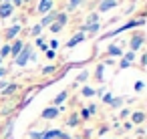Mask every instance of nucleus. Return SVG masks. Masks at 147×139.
<instances>
[{
  "instance_id": "f03ea898",
  "label": "nucleus",
  "mask_w": 147,
  "mask_h": 139,
  "mask_svg": "<svg viewBox=\"0 0 147 139\" xmlns=\"http://www.w3.org/2000/svg\"><path fill=\"white\" fill-rule=\"evenodd\" d=\"M12 14V4L10 2H0V18H8Z\"/></svg>"
},
{
  "instance_id": "a878e982",
  "label": "nucleus",
  "mask_w": 147,
  "mask_h": 139,
  "mask_svg": "<svg viewBox=\"0 0 147 139\" xmlns=\"http://www.w3.org/2000/svg\"><path fill=\"white\" fill-rule=\"evenodd\" d=\"M36 45H38V47H40V49H47V43H45V40H42V38H36Z\"/></svg>"
},
{
  "instance_id": "ea45409f",
  "label": "nucleus",
  "mask_w": 147,
  "mask_h": 139,
  "mask_svg": "<svg viewBox=\"0 0 147 139\" xmlns=\"http://www.w3.org/2000/svg\"><path fill=\"white\" fill-rule=\"evenodd\" d=\"M22 2H24V0H22Z\"/></svg>"
},
{
  "instance_id": "c85d7f7f",
  "label": "nucleus",
  "mask_w": 147,
  "mask_h": 139,
  "mask_svg": "<svg viewBox=\"0 0 147 139\" xmlns=\"http://www.w3.org/2000/svg\"><path fill=\"white\" fill-rule=\"evenodd\" d=\"M55 55H57L55 51H51V49H47V57H49V59H55Z\"/></svg>"
},
{
  "instance_id": "72a5a7b5",
  "label": "nucleus",
  "mask_w": 147,
  "mask_h": 139,
  "mask_svg": "<svg viewBox=\"0 0 147 139\" xmlns=\"http://www.w3.org/2000/svg\"><path fill=\"white\" fill-rule=\"evenodd\" d=\"M111 99H113V97H111V93H107V95H105V103H111Z\"/></svg>"
},
{
  "instance_id": "ddd939ff",
  "label": "nucleus",
  "mask_w": 147,
  "mask_h": 139,
  "mask_svg": "<svg viewBox=\"0 0 147 139\" xmlns=\"http://www.w3.org/2000/svg\"><path fill=\"white\" fill-rule=\"evenodd\" d=\"M95 22H99V14H97V12H93V14L87 18V24H95Z\"/></svg>"
},
{
  "instance_id": "2eb2a0df",
  "label": "nucleus",
  "mask_w": 147,
  "mask_h": 139,
  "mask_svg": "<svg viewBox=\"0 0 147 139\" xmlns=\"http://www.w3.org/2000/svg\"><path fill=\"white\" fill-rule=\"evenodd\" d=\"M4 139H12V123L6 125V131H4Z\"/></svg>"
},
{
  "instance_id": "7c9ffc66",
  "label": "nucleus",
  "mask_w": 147,
  "mask_h": 139,
  "mask_svg": "<svg viewBox=\"0 0 147 139\" xmlns=\"http://www.w3.org/2000/svg\"><path fill=\"white\" fill-rule=\"evenodd\" d=\"M59 47V40H51V51H55Z\"/></svg>"
},
{
  "instance_id": "c9c22d12",
  "label": "nucleus",
  "mask_w": 147,
  "mask_h": 139,
  "mask_svg": "<svg viewBox=\"0 0 147 139\" xmlns=\"http://www.w3.org/2000/svg\"><path fill=\"white\" fill-rule=\"evenodd\" d=\"M4 75H6V69L2 67V69H0V77H4Z\"/></svg>"
},
{
  "instance_id": "9b49d317",
  "label": "nucleus",
  "mask_w": 147,
  "mask_h": 139,
  "mask_svg": "<svg viewBox=\"0 0 147 139\" xmlns=\"http://www.w3.org/2000/svg\"><path fill=\"white\" fill-rule=\"evenodd\" d=\"M65 99H67V91H63V93H59V95H57V99H55V105H61Z\"/></svg>"
},
{
  "instance_id": "6e6552de",
  "label": "nucleus",
  "mask_w": 147,
  "mask_h": 139,
  "mask_svg": "<svg viewBox=\"0 0 147 139\" xmlns=\"http://www.w3.org/2000/svg\"><path fill=\"white\" fill-rule=\"evenodd\" d=\"M20 28H22L20 24H14V26H10V28L6 30V36H8V38H14V36L20 32Z\"/></svg>"
},
{
  "instance_id": "0eeeda50",
  "label": "nucleus",
  "mask_w": 147,
  "mask_h": 139,
  "mask_svg": "<svg viewBox=\"0 0 147 139\" xmlns=\"http://www.w3.org/2000/svg\"><path fill=\"white\" fill-rule=\"evenodd\" d=\"M141 45H143V36H139V34H137V36H133V38H131V53H135Z\"/></svg>"
},
{
  "instance_id": "5701e85b",
  "label": "nucleus",
  "mask_w": 147,
  "mask_h": 139,
  "mask_svg": "<svg viewBox=\"0 0 147 139\" xmlns=\"http://www.w3.org/2000/svg\"><path fill=\"white\" fill-rule=\"evenodd\" d=\"M121 103H123V99H111V105L113 107H121Z\"/></svg>"
},
{
  "instance_id": "aec40b11",
  "label": "nucleus",
  "mask_w": 147,
  "mask_h": 139,
  "mask_svg": "<svg viewBox=\"0 0 147 139\" xmlns=\"http://www.w3.org/2000/svg\"><path fill=\"white\" fill-rule=\"evenodd\" d=\"M83 95H85V97H93V95H95V91H93L91 87H85V89H83Z\"/></svg>"
},
{
  "instance_id": "4468645a",
  "label": "nucleus",
  "mask_w": 147,
  "mask_h": 139,
  "mask_svg": "<svg viewBox=\"0 0 147 139\" xmlns=\"http://www.w3.org/2000/svg\"><path fill=\"white\" fill-rule=\"evenodd\" d=\"M109 55L119 57V55H121V49H119V47H115V45H111V47H109Z\"/></svg>"
},
{
  "instance_id": "a211bd4d",
  "label": "nucleus",
  "mask_w": 147,
  "mask_h": 139,
  "mask_svg": "<svg viewBox=\"0 0 147 139\" xmlns=\"http://www.w3.org/2000/svg\"><path fill=\"white\" fill-rule=\"evenodd\" d=\"M79 4H81V0H71V4L67 6V10H75V8H77Z\"/></svg>"
},
{
  "instance_id": "dca6fc26",
  "label": "nucleus",
  "mask_w": 147,
  "mask_h": 139,
  "mask_svg": "<svg viewBox=\"0 0 147 139\" xmlns=\"http://www.w3.org/2000/svg\"><path fill=\"white\" fill-rule=\"evenodd\" d=\"M40 30H42V26H40V24H36V26H32V28H30V34H32V36H38V34H40Z\"/></svg>"
},
{
  "instance_id": "f257e3e1",
  "label": "nucleus",
  "mask_w": 147,
  "mask_h": 139,
  "mask_svg": "<svg viewBox=\"0 0 147 139\" xmlns=\"http://www.w3.org/2000/svg\"><path fill=\"white\" fill-rule=\"evenodd\" d=\"M30 55H32V49H30V47H22V51H20V53H18V57L14 59V61H16V65H18V67H24V65L28 63Z\"/></svg>"
},
{
  "instance_id": "7ed1b4c3",
  "label": "nucleus",
  "mask_w": 147,
  "mask_h": 139,
  "mask_svg": "<svg viewBox=\"0 0 147 139\" xmlns=\"http://www.w3.org/2000/svg\"><path fill=\"white\" fill-rule=\"evenodd\" d=\"M117 2H119V0H103V2L99 4V12H107V10L115 8V6H117Z\"/></svg>"
},
{
  "instance_id": "39448f33",
  "label": "nucleus",
  "mask_w": 147,
  "mask_h": 139,
  "mask_svg": "<svg viewBox=\"0 0 147 139\" xmlns=\"http://www.w3.org/2000/svg\"><path fill=\"white\" fill-rule=\"evenodd\" d=\"M81 40H85V32H77V34H75V36L67 43V47H69V49H71V47H77Z\"/></svg>"
},
{
  "instance_id": "393cba45",
  "label": "nucleus",
  "mask_w": 147,
  "mask_h": 139,
  "mask_svg": "<svg viewBox=\"0 0 147 139\" xmlns=\"http://www.w3.org/2000/svg\"><path fill=\"white\" fill-rule=\"evenodd\" d=\"M30 139H42V133H38V131H32V133H30Z\"/></svg>"
},
{
  "instance_id": "b1692460",
  "label": "nucleus",
  "mask_w": 147,
  "mask_h": 139,
  "mask_svg": "<svg viewBox=\"0 0 147 139\" xmlns=\"http://www.w3.org/2000/svg\"><path fill=\"white\" fill-rule=\"evenodd\" d=\"M77 123H79V117H77V115H73V117L69 119V125H73V127H75Z\"/></svg>"
},
{
  "instance_id": "9d476101",
  "label": "nucleus",
  "mask_w": 147,
  "mask_h": 139,
  "mask_svg": "<svg viewBox=\"0 0 147 139\" xmlns=\"http://www.w3.org/2000/svg\"><path fill=\"white\" fill-rule=\"evenodd\" d=\"M22 47H24V45H22V43H20V40H18V43H14V45H12V49H10V53H12V55H14V59H16V57H18V53H20V51H22Z\"/></svg>"
},
{
  "instance_id": "1a4fd4ad",
  "label": "nucleus",
  "mask_w": 147,
  "mask_h": 139,
  "mask_svg": "<svg viewBox=\"0 0 147 139\" xmlns=\"http://www.w3.org/2000/svg\"><path fill=\"white\" fill-rule=\"evenodd\" d=\"M55 18H57V14H55V12H51V14H47V16L42 18V22H40V26H47V24H53V22H55Z\"/></svg>"
},
{
  "instance_id": "423d86ee",
  "label": "nucleus",
  "mask_w": 147,
  "mask_h": 139,
  "mask_svg": "<svg viewBox=\"0 0 147 139\" xmlns=\"http://www.w3.org/2000/svg\"><path fill=\"white\" fill-rule=\"evenodd\" d=\"M57 115H59V109H57V107H49V109L42 111V117H45V119H55Z\"/></svg>"
},
{
  "instance_id": "f8f14e48",
  "label": "nucleus",
  "mask_w": 147,
  "mask_h": 139,
  "mask_svg": "<svg viewBox=\"0 0 147 139\" xmlns=\"http://www.w3.org/2000/svg\"><path fill=\"white\" fill-rule=\"evenodd\" d=\"M131 117H133V123H143V119H145L143 113H133Z\"/></svg>"
},
{
  "instance_id": "58836bf2",
  "label": "nucleus",
  "mask_w": 147,
  "mask_h": 139,
  "mask_svg": "<svg viewBox=\"0 0 147 139\" xmlns=\"http://www.w3.org/2000/svg\"><path fill=\"white\" fill-rule=\"evenodd\" d=\"M0 2H2V0H0Z\"/></svg>"
},
{
  "instance_id": "2f4dec72",
  "label": "nucleus",
  "mask_w": 147,
  "mask_h": 139,
  "mask_svg": "<svg viewBox=\"0 0 147 139\" xmlns=\"http://www.w3.org/2000/svg\"><path fill=\"white\" fill-rule=\"evenodd\" d=\"M129 65H131V63H129V61H125V59H123V61H121V69H127V67H129Z\"/></svg>"
},
{
  "instance_id": "20e7f679",
  "label": "nucleus",
  "mask_w": 147,
  "mask_h": 139,
  "mask_svg": "<svg viewBox=\"0 0 147 139\" xmlns=\"http://www.w3.org/2000/svg\"><path fill=\"white\" fill-rule=\"evenodd\" d=\"M51 10H53V0H40L38 2V12L40 14H47Z\"/></svg>"
},
{
  "instance_id": "4c0bfd02",
  "label": "nucleus",
  "mask_w": 147,
  "mask_h": 139,
  "mask_svg": "<svg viewBox=\"0 0 147 139\" xmlns=\"http://www.w3.org/2000/svg\"><path fill=\"white\" fill-rule=\"evenodd\" d=\"M0 63H2V59H0Z\"/></svg>"
},
{
  "instance_id": "e433bc0d",
  "label": "nucleus",
  "mask_w": 147,
  "mask_h": 139,
  "mask_svg": "<svg viewBox=\"0 0 147 139\" xmlns=\"http://www.w3.org/2000/svg\"><path fill=\"white\" fill-rule=\"evenodd\" d=\"M12 2H14L16 6H20V4H22V0H12Z\"/></svg>"
},
{
  "instance_id": "6ab92c4d",
  "label": "nucleus",
  "mask_w": 147,
  "mask_h": 139,
  "mask_svg": "<svg viewBox=\"0 0 147 139\" xmlns=\"http://www.w3.org/2000/svg\"><path fill=\"white\" fill-rule=\"evenodd\" d=\"M51 30H53V32H59V30H63V24H59V22H53V24H51Z\"/></svg>"
},
{
  "instance_id": "bb28decb",
  "label": "nucleus",
  "mask_w": 147,
  "mask_h": 139,
  "mask_svg": "<svg viewBox=\"0 0 147 139\" xmlns=\"http://www.w3.org/2000/svg\"><path fill=\"white\" fill-rule=\"evenodd\" d=\"M97 79H99V81L103 79V67H97Z\"/></svg>"
},
{
  "instance_id": "473e14b6",
  "label": "nucleus",
  "mask_w": 147,
  "mask_h": 139,
  "mask_svg": "<svg viewBox=\"0 0 147 139\" xmlns=\"http://www.w3.org/2000/svg\"><path fill=\"white\" fill-rule=\"evenodd\" d=\"M141 89H143V83L137 81V83H135V91H141Z\"/></svg>"
},
{
  "instance_id": "f3484780",
  "label": "nucleus",
  "mask_w": 147,
  "mask_h": 139,
  "mask_svg": "<svg viewBox=\"0 0 147 139\" xmlns=\"http://www.w3.org/2000/svg\"><path fill=\"white\" fill-rule=\"evenodd\" d=\"M8 55H10V47H8V45H4V47H2V51H0V59H2V57H8Z\"/></svg>"
},
{
  "instance_id": "c756f323",
  "label": "nucleus",
  "mask_w": 147,
  "mask_h": 139,
  "mask_svg": "<svg viewBox=\"0 0 147 139\" xmlns=\"http://www.w3.org/2000/svg\"><path fill=\"white\" fill-rule=\"evenodd\" d=\"M53 71H55V67H45V69H42L45 75H49V73H53Z\"/></svg>"
},
{
  "instance_id": "cd10ccee",
  "label": "nucleus",
  "mask_w": 147,
  "mask_h": 139,
  "mask_svg": "<svg viewBox=\"0 0 147 139\" xmlns=\"http://www.w3.org/2000/svg\"><path fill=\"white\" fill-rule=\"evenodd\" d=\"M14 89H16V87H14V85H8V87H6V89H4V93H6V95H10V93H12V91H14Z\"/></svg>"
},
{
  "instance_id": "f704fd0d",
  "label": "nucleus",
  "mask_w": 147,
  "mask_h": 139,
  "mask_svg": "<svg viewBox=\"0 0 147 139\" xmlns=\"http://www.w3.org/2000/svg\"><path fill=\"white\" fill-rule=\"evenodd\" d=\"M87 111H89V115H91V113H95V111H97V107H95V105H91V107H89Z\"/></svg>"
},
{
  "instance_id": "4be33fe9",
  "label": "nucleus",
  "mask_w": 147,
  "mask_h": 139,
  "mask_svg": "<svg viewBox=\"0 0 147 139\" xmlns=\"http://www.w3.org/2000/svg\"><path fill=\"white\" fill-rule=\"evenodd\" d=\"M133 59H135V53H131V51H129V53L125 55V61H129V63H133Z\"/></svg>"
},
{
  "instance_id": "412c9836",
  "label": "nucleus",
  "mask_w": 147,
  "mask_h": 139,
  "mask_svg": "<svg viewBox=\"0 0 147 139\" xmlns=\"http://www.w3.org/2000/svg\"><path fill=\"white\" fill-rule=\"evenodd\" d=\"M87 77H89V73H87V71H83V73L77 77V81H79V83H83V81H87Z\"/></svg>"
}]
</instances>
